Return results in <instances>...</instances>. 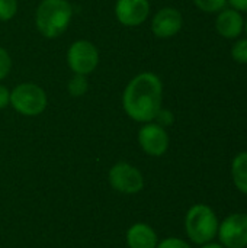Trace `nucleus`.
Returning a JSON list of instances; mask_svg holds the SVG:
<instances>
[{"label": "nucleus", "mask_w": 247, "mask_h": 248, "mask_svg": "<svg viewBox=\"0 0 247 248\" xmlns=\"http://www.w3.org/2000/svg\"><path fill=\"white\" fill-rule=\"evenodd\" d=\"M127 244L130 248H156L157 234L150 225L138 222L128 230Z\"/></svg>", "instance_id": "f8f14e48"}, {"label": "nucleus", "mask_w": 247, "mask_h": 248, "mask_svg": "<svg viewBox=\"0 0 247 248\" xmlns=\"http://www.w3.org/2000/svg\"><path fill=\"white\" fill-rule=\"evenodd\" d=\"M231 58L239 64H247V38H237L231 46Z\"/></svg>", "instance_id": "dca6fc26"}, {"label": "nucleus", "mask_w": 247, "mask_h": 248, "mask_svg": "<svg viewBox=\"0 0 247 248\" xmlns=\"http://www.w3.org/2000/svg\"><path fill=\"white\" fill-rule=\"evenodd\" d=\"M183 26V16L176 7H162L151 19V32L159 39H170L176 36Z\"/></svg>", "instance_id": "1a4fd4ad"}, {"label": "nucleus", "mask_w": 247, "mask_h": 248, "mask_svg": "<svg viewBox=\"0 0 247 248\" xmlns=\"http://www.w3.org/2000/svg\"><path fill=\"white\" fill-rule=\"evenodd\" d=\"M201 248H224V247H223L221 244H217V243H213V241H211V243L204 244Z\"/></svg>", "instance_id": "5701e85b"}, {"label": "nucleus", "mask_w": 247, "mask_h": 248, "mask_svg": "<svg viewBox=\"0 0 247 248\" xmlns=\"http://www.w3.org/2000/svg\"><path fill=\"white\" fill-rule=\"evenodd\" d=\"M156 248H191V246H189L186 241L181 240V238H173V237H170V238L163 240L160 244H157V247Z\"/></svg>", "instance_id": "aec40b11"}, {"label": "nucleus", "mask_w": 247, "mask_h": 248, "mask_svg": "<svg viewBox=\"0 0 247 248\" xmlns=\"http://www.w3.org/2000/svg\"><path fill=\"white\" fill-rule=\"evenodd\" d=\"M215 31L224 39H237L245 31V17L242 12L233 7H224L215 19Z\"/></svg>", "instance_id": "9b49d317"}, {"label": "nucleus", "mask_w": 247, "mask_h": 248, "mask_svg": "<svg viewBox=\"0 0 247 248\" xmlns=\"http://www.w3.org/2000/svg\"><path fill=\"white\" fill-rule=\"evenodd\" d=\"M99 49L98 46L87 39L74 41L66 54V61L73 74L89 76L99 65Z\"/></svg>", "instance_id": "39448f33"}, {"label": "nucleus", "mask_w": 247, "mask_h": 248, "mask_svg": "<svg viewBox=\"0 0 247 248\" xmlns=\"http://www.w3.org/2000/svg\"><path fill=\"white\" fill-rule=\"evenodd\" d=\"M231 177L237 190L247 195V151L239 153L231 163Z\"/></svg>", "instance_id": "ddd939ff"}, {"label": "nucleus", "mask_w": 247, "mask_h": 248, "mask_svg": "<svg viewBox=\"0 0 247 248\" xmlns=\"http://www.w3.org/2000/svg\"><path fill=\"white\" fill-rule=\"evenodd\" d=\"M227 3L239 12H247V0H227Z\"/></svg>", "instance_id": "4be33fe9"}, {"label": "nucleus", "mask_w": 247, "mask_h": 248, "mask_svg": "<svg viewBox=\"0 0 247 248\" xmlns=\"http://www.w3.org/2000/svg\"><path fill=\"white\" fill-rule=\"evenodd\" d=\"M148 0H116L115 17L125 28H137L150 16Z\"/></svg>", "instance_id": "9d476101"}, {"label": "nucleus", "mask_w": 247, "mask_h": 248, "mask_svg": "<svg viewBox=\"0 0 247 248\" xmlns=\"http://www.w3.org/2000/svg\"><path fill=\"white\" fill-rule=\"evenodd\" d=\"M169 134L166 128L156 122H147L138 131V144L141 150L151 157H162L169 148Z\"/></svg>", "instance_id": "6e6552de"}, {"label": "nucleus", "mask_w": 247, "mask_h": 248, "mask_svg": "<svg viewBox=\"0 0 247 248\" xmlns=\"http://www.w3.org/2000/svg\"><path fill=\"white\" fill-rule=\"evenodd\" d=\"M109 183L119 193L135 195L144 187V177L137 167L121 161L109 170Z\"/></svg>", "instance_id": "423d86ee"}, {"label": "nucleus", "mask_w": 247, "mask_h": 248, "mask_svg": "<svg viewBox=\"0 0 247 248\" xmlns=\"http://www.w3.org/2000/svg\"><path fill=\"white\" fill-rule=\"evenodd\" d=\"M218 227H220V221L215 212L204 203L194 205L186 214L185 218L186 234L189 240L198 246L211 243L217 237Z\"/></svg>", "instance_id": "7ed1b4c3"}, {"label": "nucleus", "mask_w": 247, "mask_h": 248, "mask_svg": "<svg viewBox=\"0 0 247 248\" xmlns=\"http://www.w3.org/2000/svg\"><path fill=\"white\" fill-rule=\"evenodd\" d=\"M163 103V81L151 73L143 71L134 76L122 92V108L127 116L135 122H153Z\"/></svg>", "instance_id": "f257e3e1"}, {"label": "nucleus", "mask_w": 247, "mask_h": 248, "mask_svg": "<svg viewBox=\"0 0 247 248\" xmlns=\"http://www.w3.org/2000/svg\"><path fill=\"white\" fill-rule=\"evenodd\" d=\"M17 0H0V22L12 20L17 13Z\"/></svg>", "instance_id": "f3484780"}, {"label": "nucleus", "mask_w": 247, "mask_h": 248, "mask_svg": "<svg viewBox=\"0 0 247 248\" xmlns=\"http://www.w3.org/2000/svg\"><path fill=\"white\" fill-rule=\"evenodd\" d=\"M12 70V57L9 51L0 46V81L4 80Z\"/></svg>", "instance_id": "a211bd4d"}, {"label": "nucleus", "mask_w": 247, "mask_h": 248, "mask_svg": "<svg viewBox=\"0 0 247 248\" xmlns=\"http://www.w3.org/2000/svg\"><path fill=\"white\" fill-rule=\"evenodd\" d=\"M10 106V90L0 83V109Z\"/></svg>", "instance_id": "412c9836"}, {"label": "nucleus", "mask_w": 247, "mask_h": 248, "mask_svg": "<svg viewBox=\"0 0 247 248\" xmlns=\"http://www.w3.org/2000/svg\"><path fill=\"white\" fill-rule=\"evenodd\" d=\"M73 19V6L68 0H41L35 10L36 31L47 39L61 36Z\"/></svg>", "instance_id": "f03ea898"}, {"label": "nucleus", "mask_w": 247, "mask_h": 248, "mask_svg": "<svg viewBox=\"0 0 247 248\" xmlns=\"http://www.w3.org/2000/svg\"><path fill=\"white\" fill-rule=\"evenodd\" d=\"M153 122H156L157 125H160V126H163V128H167V126H172V125H173V122H175V115H173L172 110L160 108V110L157 112V115H156V118H154Z\"/></svg>", "instance_id": "6ab92c4d"}, {"label": "nucleus", "mask_w": 247, "mask_h": 248, "mask_svg": "<svg viewBox=\"0 0 247 248\" xmlns=\"http://www.w3.org/2000/svg\"><path fill=\"white\" fill-rule=\"evenodd\" d=\"M10 106L23 116H38L48 106L45 90L35 83H20L10 90Z\"/></svg>", "instance_id": "20e7f679"}, {"label": "nucleus", "mask_w": 247, "mask_h": 248, "mask_svg": "<svg viewBox=\"0 0 247 248\" xmlns=\"http://www.w3.org/2000/svg\"><path fill=\"white\" fill-rule=\"evenodd\" d=\"M220 244L224 248L247 247V214L236 212L229 215L218 227Z\"/></svg>", "instance_id": "0eeeda50"}, {"label": "nucleus", "mask_w": 247, "mask_h": 248, "mask_svg": "<svg viewBox=\"0 0 247 248\" xmlns=\"http://www.w3.org/2000/svg\"><path fill=\"white\" fill-rule=\"evenodd\" d=\"M245 32H246V35H247V19L245 20Z\"/></svg>", "instance_id": "b1692460"}, {"label": "nucleus", "mask_w": 247, "mask_h": 248, "mask_svg": "<svg viewBox=\"0 0 247 248\" xmlns=\"http://www.w3.org/2000/svg\"><path fill=\"white\" fill-rule=\"evenodd\" d=\"M89 90V81L87 76H80L74 74L68 81H67V92L71 97H82L87 93Z\"/></svg>", "instance_id": "4468645a"}, {"label": "nucleus", "mask_w": 247, "mask_h": 248, "mask_svg": "<svg viewBox=\"0 0 247 248\" xmlns=\"http://www.w3.org/2000/svg\"><path fill=\"white\" fill-rule=\"evenodd\" d=\"M194 4L205 13H218L227 6V0H192Z\"/></svg>", "instance_id": "2eb2a0df"}]
</instances>
